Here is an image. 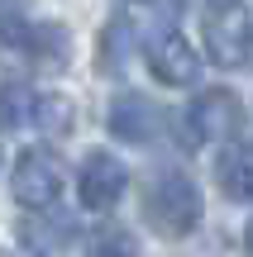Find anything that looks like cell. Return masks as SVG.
<instances>
[{"label":"cell","mask_w":253,"mask_h":257,"mask_svg":"<svg viewBox=\"0 0 253 257\" xmlns=\"http://www.w3.org/2000/svg\"><path fill=\"white\" fill-rule=\"evenodd\" d=\"M201 214H206V200H201V186L187 172H158L148 181V191H143V219L162 238L196 233Z\"/></svg>","instance_id":"cell-1"},{"label":"cell","mask_w":253,"mask_h":257,"mask_svg":"<svg viewBox=\"0 0 253 257\" xmlns=\"http://www.w3.org/2000/svg\"><path fill=\"white\" fill-rule=\"evenodd\" d=\"M248 34H253V15L244 10V0H215V5L206 10L201 43H206V57L215 67L248 62Z\"/></svg>","instance_id":"cell-2"},{"label":"cell","mask_w":253,"mask_h":257,"mask_svg":"<svg viewBox=\"0 0 253 257\" xmlns=\"http://www.w3.org/2000/svg\"><path fill=\"white\" fill-rule=\"evenodd\" d=\"M62 186H67V167H62V157H57L53 148H29V153H19L15 176H10V191H15V200L24 205V210H53Z\"/></svg>","instance_id":"cell-3"},{"label":"cell","mask_w":253,"mask_h":257,"mask_svg":"<svg viewBox=\"0 0 253 257\" xmlns=\"http://www.w3.org/2000/svg\"><path fill=\"white\" fill-rule=\"evenodd\" d=\"M239 128H244V100H239L234 91H225V86H210V91H201L196 100H191L187 110V148L196 143H234Z\"/></svg>","instance_id":"cell-4"},{"label":"cell","mask_w":253,"mask_h":257,"mask_svg":"<svg viewBox=\"0 0 253 257\" xmlns=\"http://www.w3.org/2000/svg\"><path fill=\"white\" fill-rule=\"evenodd\" d=\"M124 186H129V172H124V162L115 153H105V148H96V153L81 157V172H76V195H81L86 210L105 214L120 205Z\"/></svg>","instance_id":"cell-5"},{"label":"cell","mask_w":253,"mask_h":257,"mask_svg":"<svg viewBox=\"0 0 253 257\" xmlns=\"http://www.w3.org/2000/svg\"><path fill=\"white\" fill-rule=\"evenodd\" d=\"M19 243L34 257H67L76 243V219L62 210H34L19 219Z\"/></svg>","instance_id":"cell-6"},{"label":"cell","mask_w":253,"mask_h":257,"mask_svg":"<svg viewBox=\"0 0 253 257\" xmlns=\"http://www.w3.org/2000/svg\"><path fill=\"white\" fill-rule=\"evenodd\" d=\"M148 72L162 86H191L196 72H201V57L177 29H162V34L148 38Z\"/></svg>","instance_id":"cell-7"},{"label":"cell","mask_w":253,"mask_h":257,"mask_svg":"<svg viewBox=\"0 0 253 257\" xmlns=\"http://www.w3.org/2000/svg\"><path fill=\"white\" fill-rule=\"evenodd\" d=\"M158 128H162L158 105L143 100L139 91H124V95H115V100H110V134L120 138V143L143 148V143H153V138H158Z\"/></svg>","instance_id":"cell-8"},{"label":"cell","mask_w":253,"mask_h":257,"mask_svg":"<svg viewBox=\"0 0 253 257\" xmlns=\"http://www.w3.org/2000/svg\"><path fill=\"white\" fill-rule=\"evenodd\" d=\"M34 67H43V72H62L67 62H72V34H67L57 19H38V24H29L24 34V53Z\"/></svg>","instance_id":"cell-9"},{"label":"cell","mask_w":253,"mask_h":257,"mask_svg":"<svg viewBox=\"0 0 253 257\" xmlns=\"http://www.w3.org/2000/svg\"><path fill=\"white\" fill-rule=\"evenodd\" d=\"M215 181L229 200H253V143H225L215 162Z\"/></svg>","instance_id":"cell-10"},{"label":"cell","mask_w":253,"mask_h":257,"mask_svg":"<svg viewBox=\"0 0 253 257\" xmlns=\"http://www.w3.org/2000/svg\"><path fill=\"white\" fill-rule=\"evenodd\" d=\"M134 57V19H110L96 38V67L105 76H120Z\"/></svg>","instance_id":"cell-11"},{"label":"cell","mask_w":253,"mask_h":257,"mask_svg":"<svg viewBox=\"0 0 253 257\" xmlns=\"http://www.w3.org/2000/svg\"><path fill=\"white\" fill-rule=\"evenodd\" d=\"M72 124H76V105L62 91H38L34 95V119H29V128H38L43 138H62V134H72Z\"/></svg>","instance_id":"cell-12"},{"label":"cell","mask_w":253,"mask_h":257,"mask_svg":"<svg viewBox=\"0 0 253 257\" xmlns=\"http://www.w3.org/2000/svg\"><path fill=\"white\" fill-rule=\"evenodd\" d=\"M34 86L24 81H0V128L5 134H15V128H29L34 119Z\"/></svg>","instance_id":"cell-13"},{"label":"cell","mask_w":253,"mask_h":257,"mask_svg":"<svg viewBox=\"0 0 253 257\" xmlns=\"http://www.w3.org/2000/svg\"><path fill=\"white\" fill-rule=\"evenodd\" d=\"M81 257H143L139 238H134L124 224H105V229H96L91 238H86Z\"/></svg>","instance_id":"cell-14"},{"label":"cell","mask_w":253,"mask_h":257,"mask_svg":"<svg viewBox=\"0 0 253 257\" xmlns=\"http://www.w3.org/2000/svg\"><path fill=\"white\" fill-rule=\"evenodd\" d=\"M24 34H29L24 0H0V53L19 57L24 53Z\"/></svg>","instance_id":"cell-15"},{"label":"cell","mask_w":253,"mask_h":257,"mask_svg":"<svg viewBox=\"0 0 253 257\" xmlns=\"http://www.w3.org/2000/svg\"><path fill=\"white\" fill-rule=\"evenodd\" d=\"M244 257H253V219L244 224Z\"/></svg>","instance_id":"cell-16"},{"label":"cell","mask_w":253,"mask_h":257,"mask_svg":"<svg viewBox=\"0 0 253 257\" xmlns=\"http://www.w3.org/2000/svg\"><path fill=\"white\" fill-rule=\"evenodd\" d=\"M248 62H253V34H248Z\"/></svg>","instance_id":"cell-17"},{"label":"cell","mask_w":253,"mask_h":257,"mask_svg":"<svg viewBox=\"0 0 253 257\" xmlns=\"http://www.w3.org/2000/svg\"><path fill=\"white\" fill-rule=\"evenodd\" d=\"M0 257H15V252H5V248H0Z\"/></svg>","instance_id":"cell-18"}]
</instances>
